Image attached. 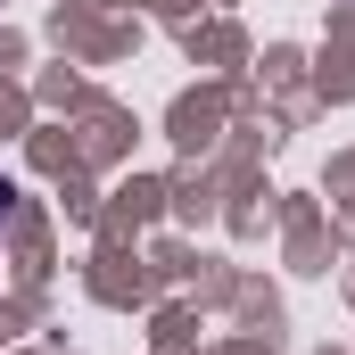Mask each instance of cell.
I'll return each instance as SVG.
<instances>
[{
    "label": "cell",
    "mask_w": 355,
    "mask_h": 355,
    "mask_svg": "<svg viewBox=\"0 0 355 355\" xmlns=\"http://www.w3.org/2000/svg\"><path fill=\"white\" fill-rule=\"evenodd\" d=\"M8 215H17V190H8V182H0V223H8Z\"/></svg>",
    "instance_id": "obj_1"
}]
</instances>
